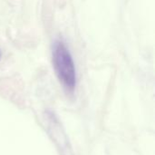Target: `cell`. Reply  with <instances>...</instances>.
<instances>
[{"mask_svg": "<svg viewBox=\"0 0 155 155\" xmlns=\"http://www.w3.org/2000/svg\"><path fill=\"white\" fill-rule=\"evenodd\" d=\"M53 62L56 74L64 87L73 92L76 84V74L72 55L63 42L57 41L53 48Z\"/></svg>", "mask_w": 155, "mask_h": 155, "instance_id": "obj_1", "label": "cell"}]
</instances>
